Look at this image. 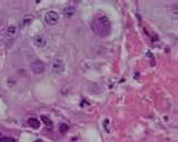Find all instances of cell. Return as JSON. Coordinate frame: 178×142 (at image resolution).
<instances>
[{
  "mask_svg": "<svg viewBox=\"0 0 178 142\" xmlns=\"http://www.w3.org/2000/svg\"><path fill=\"white\" fill-rule=\"evenodd\" d=\"M33 20H34V18L32 15H30V14H28V15H25L24 18L22 19V25L23 26H28V25H30L32 22H33Z\"/></svg>",
  "mask_w": 178,
  "mask_h": 142,
  "instance_id": "obj_10",
  "label": "cell"
},
{
  "mask_svg": "<svg viewBox=\"0 0 178 142\" xmlns=\"http://www.w3.org/2000/svg\"><path fill=\"white\" fill-rule=\"evenodd\" d=\"M18 36V27L15 25H9L5 31V39L8 44H11L15 41Z\"/></svg>",
  "mask_w": 178,
  "mask_h": 142,
  "instance_id": "obj_3",
  "label": "cell"
},
{
  "mask_svg": "<svg viewBox=\"0 0 178 142\" xmlns=\"http://www.w3.org/2000/svg\"><path fill=\"white\" fill-rule=\"evenodd\" d=\"M31 69L35 74H41L44 72L45 70V65L41 60H34L33 63H31Z\"/></svg>",
  "mask_w": 178,
  "mask_h": 142,
  "instance_id": "obj_5",
  "label": "cell"
},
{
  "mask_svg": "<svg viewBox=\"0 0 178 142\" xmlns=\"http://www.w3.org/2000/svg\"><path fill=\"white\" fill-rule=\"evenodd\" d=\"M0 142H17L11 137H0Z\"/></svg>",
  "mask_w": 178,
  "mask_h": 142,
  "instance_id": "obj_11",
  "label": "cell"
},
{
  "mask_svg": "<svg viewBox=\"0 0 178 142\" xmlns=\"http://www.w3.org/2000/svg\"><path fill=\"white\" fill-rule=\"evenodd\" d=\"M69 129V126L66 125V123H61L60 125V132L61 134H65V132H67Z\"/></svg>",
  "mask_w": 178,
  "mask_h": 142,
  "instance_id": "obj_12",
  "label": "cell"
},
{
  "mask_svg": "<svg viewBox=\"0 0 178 142\" xmlns=\"http://www.w3.org/2000/svg\"><path fill=\"white\" fill-rule=\"evenodd\" d=\"M50 71L52 74H61L65 72V61L60 58H56L52 60V65H50Z\"/></svg>",
  "mask_w": 178,
  "mask_h": 142,
  "instance_id": "obj_2",
  "label": "cell"
},
{
  "mask_svg": "<svg viewBox=\"0 0 178 142\" xmlns=\"http://www.w3.org/2000/svg\"><path fill=\"white\" fill-rule=\"evenodd\" d=\"M34 142H43V141H42V140H35Z\"/></svg>",
  "mask_w": 178,
  "mask_h": 142,
  "instance_id": "obj_13",
  "label": "cell"
},
{
  "mask_svg": "<svg viewBox=\"0 0 178 142\" xmlns=\"http://www.w3.org/2000/svg\"><path fill=\"white\" fill-rule=\"evenodd\" d=\"M41 119H42V121H43V123H44V126H46L48 129L54 128V123H52V120L50 119L49 117H47V116L43 115V116H41Z\"/></svg>",
  "mask_w": 178,
  "mask_h": 142,
  "instance_id": "obj_7",
  "label": "cell"
},
{
  "mask_svg": "<svg viewBox=\"0 0 178 142\" xmlns=\"http://www.w3.org/2000/svg\"><path fill=\"white\" fill-rule=\"evenodd\" d=\"M91 27L96 35L101 38H105L112 32V23L108 16L103 13H96L91 21Z\"/></svg>",
  "mask_w": 178,
  "mask_h": 142,
  "instance_id": "obj_1",
  "label": "cell"
},
{
  "mask_svg": "<svg viewBox=\"0 0 178 142\" xmlns=\"http://www.w3.org/2000/svg\"><path fill=\"white\" fill-rule=\"evenodd\" d=\"M74 11H76L74 7H67V8H65L62 10V14L65 16H67V18H70L74 13Z\"/></svg>",
  "mask_w": 178,
  "mask_h": 142,
  "instance_id": "obj_9",
  "label": "cell"
},
{
  "mask_svg": "<svg viewBox=\"0 0 178 142\" xmlns=\"http://www.w3.org/2000/svg\"><path fill=\"white\" fill-rule=\"evenodd\" d=\"M59 21V14L56 11H48L45 14V22L47 25L49 26H54L57 24V22Z\"/></svg>",
  "mask_w": 178,
  "mask_h": 142,
  "instance_id": "obj_4",
  "label": "cell"
},
{
  "mask_svg": "<svg viewBox=\"0 0 178 142\" xmlns=\"http://www.w3.org/2000/svg\"><path fill=\"white\" fill-rule=\"evenodd\" d=\"M28 123L31 128H33V129H39V126H41L39 120L36 119V118H30V119L28 120Z\"/></svg>",
  "mask_w": 178,
  "mask_h": 142,
  "instance_id": "obj_8",
  "label": "cell"
},
{
  "mask_svg": "<svg viewBox=\"0 0 178 142\" xmlns=\"http://www.w3.org/2000/svg\"><path fill=\"white\" fill-rule=\"evenodd\" d=\"M33 44L36 47H39V48H43V47L46 45V39H45L44 36L35 35L33 37Z\"/></svg>",
  "mask_w": 178,
  "mask_h": 142,
  "instance_id": "obj_6",
  "label": "cell"
}]
</instances>
